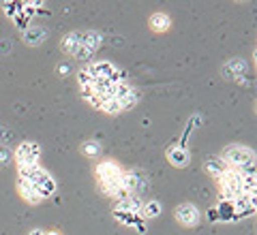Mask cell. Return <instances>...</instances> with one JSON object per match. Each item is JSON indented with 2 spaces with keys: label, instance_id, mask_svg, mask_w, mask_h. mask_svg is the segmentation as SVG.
<instances>
[{
  "label": "cell",
  "instance_id": "obj_1",
  "mask_svg": "<svg viewBox=\"0 0 257 235\" xmlns=\"http://www.w3.org/2000/svg\"><path fill=\"white\" fill-rule=\"evenodd\" d=\"M39 158H41V148L35 141H24L18 145V150L13 152V160L18 163V167L22 165H39Z\"/></svg>",
  "mask_w": 257,
  "mask_h": 235
},
{
  "label": "cell",
  "instance_id": "obj_2",
  "mask_svg": "<svg viewBox=\"0 0 257 235\" xmlns=\"http://www.w3.org/2000/svg\"><path fill=\"white\" fill-rule=\"evenodd\" d=\"M120 184H122V188L128 194H135V197H138L140 192H144L148 188V177H146V173H144V171H140V169H131V171L122 173V180H120Z\"/></svg>",
  "mask_w": 257,
  "mask_h": 235
},
{
  "label": "cell",
  "instance_id": "obj_3",
  "mask_svg": "<svg viewBox=\"0 0 257 235\" xmlns=\"http://www.w3.org/2000/svg\"><path fill=\"white\" fill-rule=\"evenodd\" d=\"M28 182H30L32 186H35L37 190H39V194H41L43 199H45V197H52V194L56 192V182H54V177H52L50 173H47L43 167L39 169V171H37L35 175H32Z\"/></svg>",
  "mask_w": 257,
  "mask_h": 235
},
{
  "label": "cell",
  "instance_id": "obj_4",
  "mask_svg": "<svg viewBox=\"0 0 257 235\" xmlns=\"http://www.w3.org/2000/svg\"><path fill=\"white\" fill-rule=\"evenodd\" d=\"M174 214H176V220L182 226H195L199 222V209L193 203H180Z\"/></svg>",
  "mask_w": 257,
  "mask_h": 235
},
{
  "label": "cell",
  "instance_id": "obj_5",
  "mask_svg": "<svg viewBox=\"0 0 257 235\" xmlns=\"http://www.w3.org/2000/svg\"><path fill=\"white\" fill-rule=\"evenodd\" d=\"M122 173H124V169L120 167L116 160H111V158L101 160V163L94 167L96 180H103V177H122Z\"/></svg>",
  "mask_w": 257,
  "mask_h": 235
},
{
  "label": "cell",
  "instance_id": "obj_6",
  "mask_svg": "<svg viewBox=\"0 0 257 235\" xmlns=\"http://www.w3.org/2000/svg\"><path fill=\"white\" fill-rule=\"evenodd\" d=\"M18 190L22 194V199L26 201V203H30V205H37V203H41L43 201V197L39 194V190L28 180H24V177H18Z\"/></svg>",
  "mask_w": 257,
  "mask_h": 235
},
{
  "label": "cell",
  "instance_id": "obj_7",
  "mask_svg": "<svg viewBox=\"0 0 257 235\" xmlns=\"http://www.w3.org/2000/svg\"><path fill=\"white\" fill-rule=\"evenodd\" d=\"M167 160L174 165V167H187L191 163V154L187 152L184 145H172L170 150H167Z\"/></svg>",
  "mask_w": 257,
  "mask_h": 235
},
{
  "label": "cell",
  "instance_id": "obj_8",
  "mask_svg": "<svg viewBox=\"0 0 257 235\" xmlns=\"http://www.w3.org/2000/svg\"><path fill=\"white\" fill-rule=\"evenodd\" d=\"M82 41H84V32H69V35H64L60 47L64 54L75 56V52L82 47Z\"/></svg>",
  "mask_w": 257,
  "mask_h": 235
},
{
  "label": "cell",
  "instance_id": "obj_9",
  "mask_svg": "<svg viewBox=\"0 0 257 235\" xmlns=\"http://www.w3.org/2000/svg\"><path fill=\"white\" fill-rule=\"evenodd\" d=\"M227 163L221 158V156H212V158H208L206 163H204V171L210 175V177H214V180H219V177L227 171Z\"/></svg>",
  "mask_w": 257,
  "mask_h": 235
},
{
  "label": "cell",
  "instance_id": "obj_10",
  "mask_svg": "<svg viewBox=\"0 0 257 235\" xmlns=\"http://www.w3.org/2000/svg\"><path fill=\"white\" fill-rule=\"evenodd\" d=\"M142 207H144V201L140 197H135V194H131V197H126L122 201H118V205H116V209H120V212H128L133 216H140Z\"/></svg>",
  "mask_w": 257,
  "mask_h": 235
},
{
  "label": "cell",
  "instance_id": "obj_11",
  "mask_svg": "<svg viewBox=\"0 0 257 235\" xmlns=\"http://www.w3.org/2000/svg\"><path fill=\"white\" fill-rule=\"evenodd\" d=\"M148 26L155 32H167L172 26V20H170V15H165V13H155V15H150Z\"/></svg>",
  "mask_w": 257,
  "mask_h": 235
},
{
  "label": "cell",
  "instance_id": "obj_12",
  "mask_svg": "<svg viewBox=\"0 0 257 235\" xmlns=\"http://www.w3.org/2000/svg\"><path fill=\"white\" fill-rule=\"evenodd\" d=\"M101 43H103L101 32H96V30H86V32H84V41H82L84 47H88V50L96 52V50L101 47Z\"/></svg>",
  "mask_w": 257,
  "mask_h": 235
},
{
  "label": "cell",
  "instance_id": "obj_13",
  "mask_svg": "<svg viewBox=\"0 0 257 235\" xmlns=\"http://www.w3.org/2000/svg\"><path fill=\"white\" fill-rule=\"evenodd\" d=\"M161 214V203L159 201H146L142 207V214L140 218H144V220H150V218H157Z\"/></svg>",
  "mask_w": 257,
  "mask_h": 235
},
{
  "label": "cell",
  "instance_id": "obj_14",
  "mask_svg": "<svg viewBox=\"0 0 257 235\" xmlns=\"http://www.w3.org/2000/svg\"><path fill=\"white\" fill-rule=\"evenodd\" d=\"M242 71H244V62L240 60V58L231 60L229 64H225V69H223V73H225V75H227V77H238Z\"/></svg>",
  "mask_w": 257,
  "mask_h": 235
},
{
  "label": "cell",
  "instance_id": "obj_15",
  "mask_svg": "<svg viewBox=\"0 0 257 235\" xmlns=\"http://www.w3.org/2000/svg\"><path fill=\"white\" fill-rule=\"evenodd\" d=\"M82 154H84V156H88V158L99 156V154H101V145L96 141H84L82 143Z\"/></svg>",
  "mask_w": 257,
  "mask_h": 235
},
{
  "label": "cell",
  "instance_id": "obj_16",
  "mask_svg": "<svg viewBox=\"0 0 257 235\" xmlns=\"http://www.w3.org/2000/svg\"><path fill=\"white\" fill-rule=\"evenodd\" d=\"M26 41L30 43V45H39L41 43V39H45V30H41V28H30V30H26Z\"/></svg>",
  "mask_w": 257,
  "mask_h": 235
},
{
  "label": "cell",
  "instance_id": "obj_17",
  "mask_svg": "<svg viewBox=\"0 0 257 235\" xmlns=\"http://www.w3.org/2000/svg\"><path fill=\"white\" fill-rule=\"evenodd\" d=\"M114 218H116L118 222L126 224V226H135V222H138L140 216H133V214H128V212H120V209H114Z\"/></svg>",
  "mask_w": 257,
  "mask_h": 235
},
{
  "label": "cell",
  "instance_id": "obj_18",
  "mask_svg": "<svg viewBox=\"0 0 257 235\" xmlns=\"http://www.w3.org/2000/svg\"><path fill=\"white\" fill-rule=\"evenodd\" d=\"M101 111L109 113V116H118V113L122 111V107H120V103L116 99H111V101H103L101 103Z\"/></svg>",
  "mask_w": 257,
  "mask_h": 235
},
{
  "label": "cell",
  "instance_id": "obj_19",
  "mask_svg": "<svg viewBox=\"0 0 257 235\" xmlns=\"http://www.w3.org/2000/svg\"><path fill=\"white\" fill-rule=\"evenodd\" d=\"M94 82H96V79H92L90 75H88V71H86V69L77 71V84H79V90H82V88H92Z\"/></svg>",
  "mask_w": 257,
  "mask_h": 235
},
{
  "label": "cell",
  "instance_id": "obj_20",
  "mask_svg": "<svg viewBox=\"0 0 257 235\" xmlns=\"http://www.w3.org/2000/svg\"><path fill=\"white\" fill-rule=\"evenodd\" d=\"M92 56H94V52L92 50H88V47H79V50L75 52V56H73V58H77V60H90L92 58Z\"/></svg>",
  "mask_w": 257,
  "mask_h": 235
},
{
  "label": "cell",
  "instance_id": "obj_21",
  "mask_svg": "<svg viewBox=\"0 0 257 235\" xmlns=\"http://www.w3.org/2000/svg\"><path fill=\"white\" fill-rule=\"evenodd\" d=\"M13 158V152L5 145H0V165H9V160Z\"/></svg>",
  "mask_w": 257,
  "mask_h": 235
},
{
  "label": "cell",
  "instance_id": "obj_22",
  "mask_svg": "<svg viewBox=\"0 0 257 235\" xmlns=\"http://www.w3.org/2000/svg\"><path fill=\"white\" fill-rule=\"evenodd\" d=\"M3 7H5V13H7V15H11V18H13V15H15V9H13V5H7V3H5Z\"/></svg>",
  "mask_w": 257,
  "mask_h": 235
},
{
  "label": "cell",
  "instance_id": "obj_23",
  "mask_svg": "<svg viewBox=\"0 0 257 235\" xmlns=\"http://www.w3.org/2000/svg\"><path fill=\"white\" fill-rule=\"evenodd\" d=\"M208 218H210V220H219V214H216V207H212L210 212H208Z\"/></svg>",
  "mask_w": 257,
  "mask_h": 235
},
{
  "label": "cell",
  "instance_id": "obj_24",
  "mask_svg": "<svg viewBox=\"0 0 257 235\" xmlns=\"http://www.w3.org/2000/svg\"><path fill=\"white\" fill-rule=\"evenodd\" d=\"M69 71H71L69 64H62V67H58V73H62V75H64V73H69Z\"/></svg>",
  "mask_w": 257,
  "mask_h": 235
},
{
  "label": "cell",
  "instance_id": "obj_25",
  "mask_svg": "<svg viewBox=\"0 0 257 235\" xmlns=\"http://www.w3.org/2000/svg\"><path fill=\"white\" fill-rule=\"evenodd\" d=\"M28 235H45V231H43V229H32Z\"/></svg>",
  "mask_w": 257,
  "mask_h": 235
},
{
  "label": "cell",
  "instance_id": "obj_26",
  "mask_svg": "<svg viewBox=\"0 0 257 235\" xmlns=\"http://www.w3.org/2000/svg\"><path fill=\"white\" fill-rule=\"evenodd\" d=\"M45 235H60V233H56V231H45Z\"/></svg>",
  "mask_w": 257,
  "mask_h": 235
},
{
  "label": "cell",
  "instance_id": "obj_27",
  "mask_svg": "<svg viewBox=\"0 0 257 235\" xmlns=\"http://www.w3.org/2000/svg\"><path fill=\"white\" fill-rule=\"evenodd\" d=\"M0 135H3V128H0Z\"/></svg>",
  "mask_w": 257,
  "mask_h": 235
}]
</instances>
